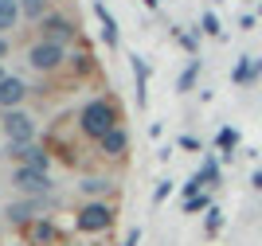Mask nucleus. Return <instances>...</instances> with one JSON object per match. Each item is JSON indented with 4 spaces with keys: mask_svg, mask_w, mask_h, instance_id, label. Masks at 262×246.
Listing matches in <instances>:
<instances>
[{
    "mask_svg": "<svg viewBox=\"0 0 262 246\" xmlns=\"http://www.w3.org/2000/svg\"><path fill=\"white\" fill-rule=\"evenodd\" d=\"M12 188L16 192H24V195H51V176L47 172H39V168H28V164H16L12 168Z\"/></svg>",
    "mask_w": 262,
    "mask_h": 246,
    "instance_id": "3",
    "label": "nucleus"
},
{
    "mask_svg": "<svg viewBox=\"0 0 262 246\" xmlns=\"http://www.w3.org/2000/svg\"><path fill=\"white\" fill-rule=\"evenodd\" d=\"M168 192H172V180H161L153 188V204H164V199H168Z\"/></svg>",
    "mask_w": 262,
    "mask_h": 246,
    "instance_id": "25",
    "label": "nucleus"
},
{
    "mask_svg": "<svg viewBox=\"0 0 262 246\" xmlns=\"http://www.w3.org/2000/svg\"><path fill=\"white\" fill-rule=\"evenodd\" d=\"M4 137H8V145H32L35 137V121L24 114V109H4Z\"/></svg>",
    "mask_w": 262,
    "mask_h": 246,
    "instance_id": "6",
    "label": "nucleus"
},
{
    "mask_svg": "<svg viewBox=\"0 0 262 246\" xmlns=\"http://www.w3.org/2000/svg\"><path fill=\"white\" fill-rule=\"evenodd\" d=\"M94 16H98V32H102V43H106L110 51H114V47H118L121 43V35H118V20H114V12L106 8V4H94Z\"/></svg>",
    "mask_w": 262,
    "mask_h": 246,
    "instance_id": "11",
    "label": "nucleus"
},
{
    "mask_svg": "<svg viewBox=\"0 0 262 246\" xmlns=\"http://www.w3.org/2000/svg\"><path fill=\"white\" fill-rule=\"evenodd\" d=\"M196 78H200V59H192V63L184 66V75L176 78V90H180V94H188V90L196 86Z\"/></svg>",
    "mask_w": 262,
    "mask_h": 246,
    "instance_id": "20",
    "label": "nucleus"
},
{
    "mask_svg": "<svg viewBox=\"0 0 262 246\" xmlns=\"http://www.w3.org/2000/svg\"><path fill=\"white\" fill-rule=\"evenodd\" d=\"M20 8H24V16H28V20H43L47 16V0H20Z\"/></svg>",
    "mask_w": 262,
    "mask_h": 246,
    "instance_id": "22",
    "label": "nucleus"
},
{
    "mask_svg": "<svg viewBox=\"0 0 262 246\" xmlns=\"http://www.w3.org/2000/svg\"><path fill=\"white\" fill-rule=\"evenodd\" d=\"M28 63L39 71V75H51V71H59V66L67 63V51H63V43H47V39H39L28 51Z\"/></svg>",
    "mask_w": 262,
    "mask_h": 246,
    "instance_id": "4",
    "label": "nucleus"
},
{
    "mask_svg": "<svg viewBox=\"0 0 262 246\" xmlns=\"http://www.w3.org/2000/svg\"><path fill=\"white\" fill-rule=\"evenodd\" d=\"M114 204H106V199H90L82 211L75 215V231L78 235H106L110 227H114Z\"/></svg>",
    "mask_w": 262,
    "mask_h": 246,
    "instance_id": "2",
    "label": "nucleus"
},
{
    "mask_svg": "<svg viewBox=\"0 0 262 246\" xmlns=\"http://www.w3.org/2000/svg\"><path fill=\"white\" fill-rule=\"evenodd\" d=\"M24 238H28L32 246H63V231H59L47 215H43V219H35L32 227H24Z\"/></svg>",
    "mask_w": 262,
    "mask_h": 246,
    "instance_id": "8",
    "label": "nucleus"
},
{
    "mask_svg": "<svg viewBox=\"0 0 262 246\" xmlns=\"http://www.w3.org/2000/svg\"><path fill=\"white\" fill-rule=\"evenodd\" d=\"M180 207H184V215H208V207H211V195H208V192L188 195V199H184Z\"/></svg>",
    "mask_w": 262,
    "mask_h": 246,
    "instance_id": "19",
    "label": "nucleus"
},
{
    "mask_svg": "<svg viewBox=\"0 0 262 246\" xmlns=\"http://www.w3.org/2000/svg\"><path fill=\"white\" fill-rule=\"evenodd\" d=\"M4 55H8V39H4V35H0V59H4Z\"/></svg>",
    "mask_w": 262,
    "mask_h": 246,
    "instance_id": "29",
    "label": "nucleus"
},
{
    "mask_svg": "<svg viewBox=\"0 0 262 246\" xmlns=\"http://www.w3.org/2000/svg\"><path fill=\"white\" fill-rule=\"evenodd\" d=\"M78 188H82L86 195H94V199H106V192L114 188V180H106V176H86Z\"/></svg>",
    "mask_w": 262,
    "mask_h": 246,
    "instance_id": "18",
    "label": "nucleus"
},
{
    "mask_svg": "<svg viewBox=\"0 0 262 246\" xmlns=\"http://www.w3.org/2000/svg\"><path fill=\"white\" fill-rule=\"evenodd\" d=\"M200 32L211 35V39H219V35H223V28H219V16H215V12H204V20H200Z\"/></svg>",
    "mask_w": 262,
    "mask_h": 246,
    "instance_id": "23",
    "label": "nucleus"
},
{
    "mask_svg": "<svg viewBox=\"0 0 262 246\" xmlns=\"http://www.w3.org/2000/svg\"><path fill=\"white\" fill-rule=\"evenodd\" d=\"M258 75H262V59H251V55H243L239 63H235V75H231V78H235L239 86H247L251 78H258Z\"/></svg>",
    "mask_w": 262,
    "mask_h": 246,
    "instance_id": "14",
    "label": "nucleus"
},
{
    "mask_svg": "<svg viewBox=\"0 0 262 246\" xmlns=\"http://www.w3.org/2000/svg\"><path fill=\"white\" fill-rule=\"evenodd\" d=\"M125 149H129V133H125V129H110L106 137L98 141V152L102 156H110V161H121V156H125Z\"/></svg>",
    "mask_w": 262,
    "mask_h": 246,
    "instance_id": "10",
    "label": "nucleus"
},
{
    "mask_svg": "<svg viewBox=\"0 0 262 246\" xmlns=\"http://www.w3.org/2000/svg\"><path fill=\"white\" fill-rule=\"evenodd\" d=\"M20 16H24L20 0H0V35H4V32H12V28L20 24Z\"/></svg>",
    "mask_w": 262,
    "mask_h": 246,
    "instance_id": "15",
    "label": "nucleus"
},
{
    "mask_svg": "<svg viewBox=\"0 0 262 246\" xmlns=\"http://www.w3.org/2000/svg\"><path fill=\"white\" fill-rule=\"evenodd\" d=\"M258 12H262V0H258Z\"/></svg>",
    "mask_w": 262,
    "mask_h": 246,
    "instance_id": "32",
    "label": "nucleus"
},
{
    "mask_svg": "<svg viewBox=\"0 0 262 246\" xmlns=\"http://www.w3.org/2000/svg\"><path fill=\"white\" fill-rule=\"evenodd\" d=\"M215 149L223 152V156H231V152L239 149V129H235V125H223L215 133Z\"/></svg>",
    "mask_w": 262,
    "mask_h": 246,
    "instance_id": "16",
    "label": "nucleus"
},
{
    "mask_svg": "<svg viewBox=\"0 0 262 246\" xmlns=\"http://www.w3.org/2000/svg\"><path fill=\"white\" fill-rule=\"evenodd\" d=\"M137 242H141V227H133L129 235H125V242H121V246H137Z\"/></svg>",
    "mask_w": 262,
    "mask_h": 246,
    "instance_id": "27",
    "label": "nucleus"
},
{
    "mask_svg": "<svg viewBox=\"0 0 262 246\" xmlns=\"http://www.w3.org/2000/svg\"><path fill=\"white\" fill-rule=\"evenodd\" d=\"M141 4H145V8H157V4H161V0H141Z\"/></svg>",
    "mask_w": 262,
    "mask_h": 246,
    "instance_id": "30",
    "label": "nucleus"
},
{
    "mask_svg": "<svg viewBox=\"0 0 262 246\" xmlns=\"http://www.w3.org/2000/svg\"><path fill=\"white\" fill-rule=\"evenodd\" d=\"M39 39H47V43H71V39H75V24L67 20V16H59V12H47L43 20H39Z\"/></svg>",
    "mask_w": 262,
    "mask_h": 246,
    "instance_id": "7",
    "label": "nucleus"
},
{
    "mask_svg": "<svg viewBox=\"0 0 262 246\" xmlns=\"http://www.w3.org/2000/svg\"><path fill=\"white\" fill-rule=\"evenodd\" d=\"M219 231H223V211H219V207L211 204V207H208V215H204V235H208V238H215Z\"/></svg>",
    "mask_w": 262,
    "mask_h": 246,
    "instance_id": "21",
    "label": "nucleus"
},
{
    "mask_svg": "<svg viewBox=\"0 0 262 246\" xmlns=\"http://www.w3.org/2000/svg\"><path fill=\"white\" fill-rule=\"evenodd\" d=\"M47 211V195H28V199H20V204H12L8 211H4V219H8L12 227H32L35 219H43Z\"/></svg>",
    "mask_w": 262,
    "mask_h": 246,
    "instance_id": "5",
    "label": "nucleus"
},
{
    "mask_svg": "<svg viewBox=\"0 0 262 246\" xmlns=\"http://www.w3.org/2000/svg\"><path fill=\"white\" fill-rule=\"evenodd\" d=\"M200 176H204V184H208V188H219V180H223V172H219V161H215V156H211V152H208V156H204V161H200Z\"/></svg>",
    "mask_w": 262,
    "mask_h": 246,
    "instance_id": "17",
    "label": "nucleus"
},
{
    "mask_svg": "<svg viewBox=\"0 0 262 246\" xmlns=\"http://www.w3.org/2000/svg\"><path fill=\"white\" fill-rule=\"evenodd\" d=\"M180 149H188V152H200V141L192 137V133H184V137H180Z\"/></svg>",
    "mask_w": 262,
    "mask_h": 246,
    "instance_id": "26",
    "label": "nucleus"
},
{
    "mask_svg": "<svg viewBox=\"0 0 262 246\" xmlns=\"http://www.w3.org/2000/svg\"><path fill=\"white\" fill-rule=\"evenodd\" d=\"M129 66H133V82H137V109H145L149 106V90H145L149 86V63H145L141 55H133Z\"/></svg>",
    "mask_w": 262,
    "mask_h": 246,
    "instance_id": "13",
    "label": "nucleus"
},
{
    "mask_svg": "<svg viewBox=\"0 0 262 246\" xmlns=\"http://www.w3.org/2000/svg\"><path fill=\"white\" fill-rule=\"evenodd\" d=\"M251 188H254V192H262V164L254 168V176H251Z\"/></svg>",
    "mask_w": 262,
    "mask_h": 246,
    "instance_id": "28",
    "label": "nucleus"
},
{
    "mask_svg": "<svg viewBox=\"0 0 262 246\" xmlns=\"http://www.w3.org/2000/svg\"><path fill=\"white\" fill-rule=\"evenodd\" d=\"M8 152L20 164H28V168H39V172L51 168V152L47 149H35V145H8Z\"/></svg>",
    "mask_w": 262,
    "mask_h": 246,
    "instance_id": "9",
    "label": "nucleus"
},
{
    "mask_svg": "<svg viewBox=\"0 0 262 246\" xmlns=\"http://www.w3.org/2000/svg\"><path fill=\"white\" fill-rule=\"evenodd\" d=\"M71 66H75V75H90V71H94V59H90L86 51H78V55H71Z\"/></svg>",
    "mask_w": 262,
    "mask_h": 246,
    "instance_id": "24",
    "label": "nucleus"
},
{
    "mask_svg": "<svg viewBox=\"0 0 262 246\" xmlns=\"http://www.w3.org/2000/svg\"><path fill=\"white\" fill-rule=\"evenodd\" d=\"M24 98H28V86H24L16 75H8L4 82H0V109H16Z\"/></svg>",
    "mask_w": 262,
    "mask_h": 246,
    "instance_id": "12",
    "label": "nucleus"
},
{
    "mask_svg": "<svg viewBox=\"0 0 262 246\" xmlns=\"http://www.w3.org/2000/svg\"><path fill=\"white\" fill-rule=\"evenodd\" d=\"M118 125H121V114L114 106V98H90L86 106L78 109V129L90 141H102L110 129H118Z\"/></svg>",
    "mask_w": 262,
    "mask_h": 246,
    "instance_id": "1",
    "label": "nucleus"
},
{
    "mask_svg": "<svg viewBox=\"0 0 262 246\" xmlns=\"http://www.w3.org/2000/svg\"><path fill=\"white\" fill-rule=\"evenodd\" d=\"M4 78H8V75H4V66H0V82H4Z\"/></svg>",
    "mask_w": 262,
    "mask_h": 246,
    "instance_id": "31",
    "label": "nucleus"
}]
</instances>
